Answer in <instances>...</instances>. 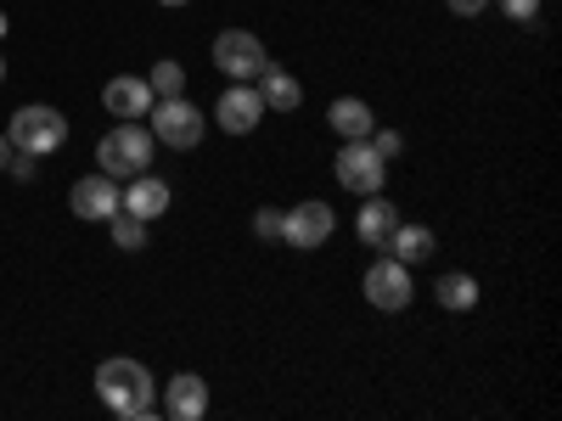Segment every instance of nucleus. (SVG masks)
I'll list each match as a JSON object with an SVG mask.
<instances>
[{"mask_svg":"<svg viewBox=\"0 0 562 421\" xmlns=\"http://www.w3.org/2000/svg\"><path fill=\"white\" fill-rule=\"evenodd\" d=\"M0 39H7V12H0Z\"/></svg>","mask_w":562,"mask_h":421,"instance_id":"obj_27","label":"nucleus"},{"mask_svg":"<svg viewBox=\"0 0 562 421\" xmlns=\"http://www.w3.org/2000/svg\"><path fill=\"white\" fill-rule=\"evenodd\" d=\"M68 208H74L79 219H113V214L124 208V185H119L113 174H85L74 192H68Z\"/></svg>","mask_w":562,"mask_h":421,"instance_id":"obj_10","label":"nucleus"},{"mask_svg":"<svg viewBox=\"0 0 562 421\" xmlns=\"http://www.w3.org/2000/svg\"><path fill=\"white\" fill-rule=\"evenodd\" d=\"M445 7H450L456 18H484V7H490V0H445Z\"/></svg>","mask_w":562,"mask_h":421,"instance_id":"obj_25","label":"nucleus"},{"mask_svg":"<svg viewBox=\"0 0 562 421\" xmlns=\"http://www.w3.org/2000/svg\"><path fill=\"white\" fill-rule=\"evenodd\" d=\"M333 230H338V214H333V203H315V197H304L299 208H281V242L288 248H326L333 242Z\"/></svg>","mask_w":562,"mask_h":421,"instance_id":"obj_8","label":"nucleus"},{"mask_svg":"<svg viewBox=\"0 0 562 421\" xmlns=\"http://www.w3.org/2000/svg\"><path fill=\"white\" fill-rule=\"evenodd\" d=\"M434 298H439V309H450V315H467V309H479V281L467 275V270H450V275H439V287H434Z\"/></svg>","mask_w":562,"mask_h":421,"instance_id":"obj_18","label":"nucleus"},{"mask_svg":"<svg viewBox=\"0 0 562 421\" xmlns=\"http://www.w3.org/2000/svg\"><path fill=\"white\" fill-rule=\"evenodd\" d=\"M97 399L113 410V416H153V399H158V383H153V371L140 365V360H102L97 365Z\"/></svg>","mask_w":562,"mask_h":421,"instance_id":"obj_1","label":"nucleus"},{"mask_svg":"<svg viewBox=\"0 0 562 421\" xmlns=\"http://www.w3.org/2000/svg\"><path fill=\"white\" fill-rule=\"evenodd\" d=\"M366 140H371V152H378L383 163H394V158L405 152V140H400V129H371Z\"/></svg>","mask_w":562,"mask_h":421,"instance_id":"obj_21","label":"nucleus"},{"mask_svg":"<svg viewBox=\"0 0 562 421\" xmlns=\"http://www.w3.org/2000/svg\"><path fill=\"white\" fill-rule=\"evenodd\" d=\"M108 225H113V242H119L124 253H140V248H147V219H135V214H124V208H119Z\"/></svg>","mask_w":562,"mask_h":421,"instance_id":"obj_19","label":"nucleus"},{"mask_svg":"<svg viewBox=\"0 0 562 421\" xmlns=\"http://www.w3.org/2000/svg\"><path fill=\"white\" fill-rule=\"evenodd\" d=\"M153 102H158L153 84L135 79V73H119V79H108V90H102V107H108L113 118H147Z\"/></svg>","mask_w":562,"mask_h":421,"instance_id":"obj_11","label":"nucleus"},{"mask_svg":"<svg viewBox=\"0 0 562 421\" xmlns=\"http://www.w3.org/2000/svg\"><path fill=\"white\" fill-rule=\"evenodd\" d=\"M12 152H18V147H12V140H7V135H0V169H7V163H12Z\"/></svg>","mask_w":562,"mask_h":421,"instance_id":"obj_26","label":"nucleus"},{"mask_svg":"<svg viewBox=\"0 0 562 421\" xmlns=\"http://www.w3.org/2000/svg\"><path fill=\"white\" fill-rule=\"evenodd\" d=\"M259 96H265V113H293L304 90H299V79H293L288 68H276V62H270V68L259 73Z\"/></svg>","mask_w":562,"mask_h":421,"instance_id":"obj_16","label":"nucleus"},{"mask_svg":"<svg viewBox=\"0 0 562 421\" xmlns=\"http://www.w3.org/2000/svg\"><path fill=\"white\" fill-rule=\"evenodd\" d=\"M158 7H186V0H158Z\"/></svg>","mask_w":562,"mask_h":421,"instance_id":"obj_29","label":"nucleus"},{"mask_svg":"<svg viewBox=\"0 0 562 421\" xmlns=\"http://www.w3.org/2000/svg\"><path fill=\"white\" fill-rule=\"evenodd\" d=\"M7 169H12L18 180H34V169H40V158H34V152H12V163H7Z\"/></svg>","mask_w":562,"mask_h":421,"instance_id":"obj_24","label":"nucleus"},{"mask_svg":"<svg viewBox=\"0 0 562 421\" xmlns=\"http://www.w3.org/2000/svg\"><path fill=\"white\" fill-rule=\"evenodd\" d=\"M153 158H158V140H153V129H140V118H119V129H108V135L97 140V163H102V174H113V180L147 174Z\"/></svg>","mask_w":562,"mask_h":421,"instance_id":"obj_2","label":"nucleus"},{"mask_svg":"<svg viewBox=\"0 0 562 421\" xmlns=\"http://www.w3.org/2000/svg\"><path fill=\"white\" fill-rule=\"evenodd\" d=\"M333 174H338L344 192H355V197H378L389 185V163L371 152V140H344L338 158H333Z\"/></svg>","mask_w":562,"mask_h":421,"instance_id":"obj_6","label":"nucleus"},{"mask_svg":"<svg viewBox=\"0 0 562 421\" xmlns=\"http://www.w3.org/2000/svg\"><path fill=\"white\" fill-rule=\"evenodd\" d=\"M265 118V96H259V84H231L225 96L214 102V124L225 135H254Z\"/></svg>","mask_w":562,"mask_h":421,"instance_id":"obj_9","label":"nucleus"},{"mask_svg":"<svg viewBox=\"0 0 562 421\" xmlns=\"http://www.w3.org/2000/svg\"><path fill=\"white\" fill-rule=\"evenodd\" d=\"M389 253H394L400 264H422V259H434V230H428V225L400 219V225H394V237H389Z\"/></svg>","mask_w":562,"mask_h":421,"instance_id":"obj_17","label":"nucleus"},{"mask_svg":"<svg viewBox=\"0 0 562 421\" xmlns=\"http://www.w3.org/2000/svg\"><path fill=\"white\" fill-rule=\"evenodd\" d=\"M495 7H501L512 23H535V18H540V0H495Z\"/></svg>","mask_w":562,"mask_h":421,"instance_id":"obj_23","label":"nucleus"},{"mask_svg":"<svg viewBox=\"0 0 562 421\" xmlns=\"http://www.w3.org/2000/svg\"><path fill=\"white\" fill-rule=\"evenodd\" d=\"M147 84H153V96H186V68L175 57H164V62H153Z\"/></svg>","mask_w":562,"mask_h":421,"instance_id":"obj_20","label":"nucleus"},{"mask_svg":"<svg viewBox=\"0 0 562 421\" xmlns=\"http://www.w3.org/2000/svg\"><path fill=\"white\" fill-rule=\"evenodd\" d=\"M0 84H7V57H0Z\"/></svg>","mask_w":562,"mask_h":421,"instance_id":"obj_28","label":"nucleus"},{"mask_svg":"<svg viewBox=\"0 0 562 421\" xmlns=\"http://www.w3.org/2000/svg\"><path fill=\"white\" fill-rule=\"evenodd\" d=\"M7 140H12L18 152H34V158H45V152H63V140H68V118H63L57 107H45V102L18 107V113H12Z\"/></svg>","mask_w":562,"mask_h":421,"instance_id":"obj_5","label":"nucleus"},{"mask_svg":"<svg viewBox=\"0 0 562 421\" xmlns=\"http://www.w3.org/2000/svg\"><path fill=\"white\" fill-rule=\"evenodd\" d=\"M366 304L383 309V315H400L411 298H416V281H411V264H400L394 253H378V264L366 270Z\"/></svg>","mask_w":562,"mask_h":421,"instance_id":"obj_7","label":"nucleus"},{"mask_svg":"<svg viewBox=\"0 0 562 421\" xmlns=\"http://www.w3.org/2000/svg\"><path fill=\"white\" fill-rule=\"evenodd\" d=\"M164 410H169L175 421H203V416H209V383L198 377V371H180V377H169Z\"/></svg>","mask_w":562,"mask_h":421,"instance_id":"obj_12","label":"nucleus"},{"mask_svg":"<svg viewBox=\"0 0 562 421\" xmlns=\"http://www.w3.org/2000/svg\"><path fill=\"white\" fill-rule=\"evenodd\" d=\"M394 225H400V208L378 192V197H366L360 219H355V237L371 248V253H389V237H394Z\"/></svg>","mask_w":562,"mask_h":421,"instance_id":"obj_13","label":"nucleus"},{"mask_svg":"<svg viewBox=\"0 0 562 421\" xmlns=\"http://www.w3.org/2000/svg\"><path fill=\"white\" fill-rule=\"evenodd\" d=\"M147 118H153L147 124L153 140H158V147H169V152H192V147H203V135H209L203 107H192L186 96H158Z\"/></svg>","mask_w":562,"mask_h":421,"instance_id":"obj_3","label":"nucleus"},{"mask_svg":"<svg viewBox=\"0 0 562 421\" xmlns=\"http://www.w3.org/2000/svg\"><path fill=\"white\" fill-rule=\"evenodd\" d=\"M326 124H333L338 140H366L371 129H378V113H371L360 96H338L333 107H326Z\"/></svg>","mask_w":562,"mask_h":421,"instance_id":"obj_15","label":"nucleus"},{"mask_svg":"<svg viewBox=\"0 0 562 421\" xmlns=\"http://www.w3.org/2000/svg\"><path fill=\"white\" fill-rule=\"evenodd\" d=\"M214 68H220L231 84H259V73L270 68L265 39H259L254 29H220V34H214Z\"/></svg>","mask_w":562,"mask_h":421,"instance_id":"obj_4","label":"nucleus"},{"mask_svg":"<svg viewBox=\"0 0 562 421\" xmlns=\"http://www.w3.org/2000/svg\"><path fill=\"white\" fill-rule=\"evenodd\" d=\"M124 214H135V219H158V214H169V180H158L153 169L147 174H135L130 180V192H124Z\"/></svg>","mask_w":562,"mask_h":421,"instance_id":"obj_14","label":"nucleus"},{"mask_svg":"<svg viewBox=\"0 0 562 421\" xmlns=\"http://www.w3.org/2000/svg\"><path fill=\"white\" fill-rule=\"evenodd\" d=\"M254 237L259 242H281V208H259L254 214Z\"/></svg>","mask_w":562,"mask_h":421,"instance_id":"obj_22","label":"nucleus"}]
</instances>
